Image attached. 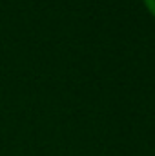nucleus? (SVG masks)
<instances>
[{
  "mask_svg": "<svg viewBox=\"0 0 155 156\" xmlns=\"http://www.w3.org/2000/svg\"><path fill=\"white\" fill-rule=\"evenodd\" d=\"M142 2H144L146 9H148V11H150V13L155 16V0H142Z\"/></svg>",
  "mask_w": 155,
  "mask_h": 156,
  "instance_id": "1",
  "label": "nucleus"
}]
</instances>
